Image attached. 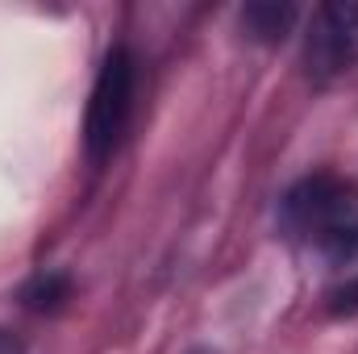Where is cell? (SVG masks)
<instances>
[{"mask_svg": "<svg viewBox=\"0 0 358 354\" xmlns=\"http://www.w3.org/2000/svg\"><path fill=\"white\" fill-rule=\"evenodd\" d=\"M279 225L325 263H358V183L342 176L300 179L279 200Z\"/></svg>", "mask_w": 358, "mask_h": 354, "instance_id": "6da1fadb", "label": "cell"}, {"mask_svg": "<svg viewBox=\"0 0 358 354\" xmlns=\"http://www.w3.org/2000/svg\"><path fill=\"white\" fill-rule=\"evenodd\" d=\"M134 88H138V63L129 55V46H113L96 71L88 100V117H84V146H88L92 163H104L134 113Z\"/></svg>", "mask_w": 358, "mask_h": 354, "instance_id": "7a4b0ae2", "label": "cell"}, {"mask_svg": "<svg viewBox=\"0 0 358 354\" xmlns=\"http://www.w3.org/2000/svg\"><path fill=\"white\" fill-rule=\"evenodd\" d=\"M358 63V4H317L304 34V67L313 84H334Z\"/></svg>", "mask_w": 358, "mask_h": 354, "instance_id": "3957f363", "label": "cell"}, {"mask_svg": "<svg viewBox=\"0 0 358 354\" xmlns=\"http://www.w3.org/2000/svg\"><path fill=\"white\" fill-rule=\"evenodd\" d=\"M296 21V4H275V0H259L242 8V29L259 42H279Z\"/></svg>", "mask_w": 358, "mask_h": 354, "instance_id": "277c9868", "label": "cell"}, {"mask_svg": "<svg viewBox=\"0 0 358 354\" xmlns=\"http://www.w3.org/2000/svg\"><path fill=\"white\" fill-rule=\"evenodd\" d=\"M63 296H67V279H63V275H38V279L25 288V304H29V309H55Z\"/></svg>", "mask_w": 358, "mask_h": 354, "instance_id": "5b68a950", "label": "cell"}, {"mask_svg": "<svg viewBox=\"0 0 358 354\" xmlns=\"http://www.w3.org/2000/svg\"><path fill=\"white\" fill-rule=\"evenodd\" d=\"M329 300H334V309H338V313H350V309H358V275L350 279V283H342Z\"/></svg>", "mask_w": 358, "mask_h": 354, "instance_id": "8992f818", "label": "cell"}, {"mask_svg": "<svg viewBox=\"0 0 358 354\" xmlns=\"http://www.w3.org/2000/svg\"><path fill=\"white\" fill-rule=\"evenodd\" d=\"M0 354H25V346H21L13 334H4V330H0Z\"/></svg>", "mask_w": 358, "mask_h": 354, "instance_id": "52a82bcc", "label": "cell"}]
</instances>
